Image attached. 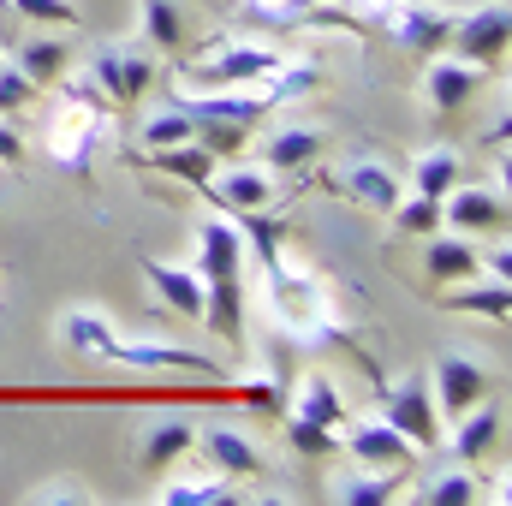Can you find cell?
I'll use <instances>...</instances> for the list:
<instances>
[{
  "label": "cell",
  "mask_w": 512,
  "mask_h": 506,
  "mask_svg": "<svg viewBox=\"0 0 512 506\" xmlns=\"http://www.w3.org/2000/svg\"><path fill=\"white\" fill-rule=\"evenodd\" d=\"M483 66H471V60H453V54H429V72H423V102L435 108V114H459L477 90H483Z\"/></svg>",
  "instance_id": "16"
},
{
  "label": "cell",
  "mask_w": 512,
  "mask_h": 506,
  "mask_svg": "<svg viewBox=\"0 0 512 506\" xmlns=\"http://www.w3.org/2000/svg\"><path fill=\"white\" fill-rule=\"evenodd\" d=\"M512 221L507 209V179H495V185H471V191H447L441 197V227H453V233H477V239H501Z\"/></svg>",
  "instance_id": "9"
},
{
  "label": "cell",
  "mask_w": 512,
  "mask_h": 506,
  "mask_svg": "<svg viewBox=\"0 0 512 506\" xmlns=\"http://www.w3.org/2000/svg\"><path fill=\"white\" fill-rule=\"evenodd\" d=\"M507 137H512V114H501V120H495V126L483 131V149H495V155H501V161H507Z\"/></svg>",
  "instance_id": "42"
},
{
  "label": "cell",
  "mask_w": 512,
  "mask_h": 506,
  "mask_svg": "<svg viewBox=\"0 0 512 506\" xmlns=\"http://www.w3.org/2000/svg\"><path fill=\"white\" fill-rule=\"evenodd\" d=\"M387 221H393V233H399V239H429V233H441V203H435V197L405 191V197L387 209Z\"/></svg>",
  "instance_id": "32"
},
{
  "label": "cell",
  "mask_w": 512,
  "mask_h": 506,
  "mask_svg": "<svg viewBox=\"0 0 512 506\" xmlns=\"http://www.w3.org/2000/svg\"><path fill=\"white\" fill-rule=\"evenodd\" d=\"M453 185H459V149H447V143H441V149H423L417 167H411V191L441 203Z\"/></svg>",
  "instance_id": "30"
},
{
  "label": "cell",
  "mask_w": 512,
  "mask_h": 506,
  "mask_svg": "<svg viewBox=\"0 0 512 506\" xmlns=\"http://www.w3.org/2000/svg\"><path fill=\"white\" fill-rule=\"evenodd\" d=\"M405 477H411V471H376V465H358L352 477L328 483V495H334L340 506H387L399 489H405Z\"/></svg>",
  "instance_id": "25"
},
{
  "label": "cell",
  "mask_w": 512,
  "mask_h": 506,
  "mask_svg": "<svg viewBox=\"0 0 512 506\" xmlns=\"http://www.w3.org/2000/svg\"><path fill=\"white\" fill-rule=\"evenodd\" d=\"M340 197H352V203H364V209H376V215H387L399 197H405V185L393 179V167H382L376 155H352L334 179H328Z\"/></svg>",
  "instance_id": "15"
},
{
  "label": "cell",
  "mask_w": 512,
  "mask_h": 506,
  "mask_svg": "<svg viewBox=\"0 0 512 506\" xmlns=\"http://www.w3.org/2000/svg\"><path fill=\"white\" fill-rule=\"evenodd\" d=\"M441 310H453V316H483V322H507L512 310V280H459L447 298H441Z\"/></svg>",
  "instance_id": "23"
},
{
  "label": "cell",
  "mask_w": 512,
  "mask_h": 506,
  "mask_svg": "<svg viewBox=\"0 0 512 506\" xmlns=\"http://www.w3.org/2000/svg\"><path fill=\"white\" fill-rule=\"evenodd\" d=\"M507 42H512L507 0H489V6H477V12H459V18H453V36H447L453 60H471V66H483V72H495V66L507 60Z\"/></svg>",
  "instance_id": "6"
},
{
  "label": "cell",
  "mask_w": 512,
  "mask_h": 506,
  "mask_svg": "<svg viewBox=\"0 0 512 506\" xmlns=\"http://www.w3.org/2000/svg\"><path fill=\"white\" fill-rule=\"evenodd\" d=\"M245 12L262 24H298V6L292 0H245Z\"/></svg>",
  "instance_id": "40"
},
{
  "label": "cell",
  "mask_w": 512,
  "mask_h": 506,
  "mask_svg": "<svg viewBox=\"0 0 512 506\" xmlns=\"http://www.w3.org/2000/svg\"><path fill=\"white\" fill-rule=\"evenodd\" d=\"M423 274L441 280V286H459V280L477 274V251H471L465 239H441V233H429V239H423Z\"/></svg>",
  "instance_id": "27"
},
{
  "label": "cell",
  "mask_w": 512,
  "mask_h": 506,
  "mask_svg": "<svg viewBox=\"0 0 512 506\" xmlns=\"http://www.w3.org/2000/svg\"><path fill=\"white\" fill-rule=\"evenodd\" d=\"M316 155H322V131L316 126H280L262 143V167L292 173V179H304V173L316 167Z\"/></svg>",
  "instance_id": "22"
},
{
  "label": "cell",
  "mask_w": 512,
  "mask_h": 506,
  "mask_svg": "<svg viewBox=\"0 0 512 506\" xmlns=\"http://www.w3.org/2000/svg\"><path fill=\"white\" fill-rule=\"evenodd\" d=\"M286 387H292V399H286V417H304V423L346 429V399L334 393V381L322 376V370H310V376L286 381Z\"/></svg>",
  "instance_id": "21"
},
{
  "label": "cell",
  "mask_w": 512,
  "mask_h": 506,
  "mask_svg": "<svg viewBox=\"0 0 512 506\" xmlns=\"http://www.w3.org/2000/svg\"><path fill=\"white\" fill-rule=\"evenodd\" d=\"M203 197L221 209V215H239V209H268L274 197H280V185L268 179V167H245V161H227L209 185H203Z\"/></svg>",
  "instance_id": "14"
},
{
  "label": "cell",
  "mask_w": 512,
  "mask_h": 506,
  "mask_svg": "<svg viewBox=\"0 0 512 506\" xmlns=\"http://www.w3.org/2000/svg\"><path fill=\"white\" fill-rule=\"evenodd\" d=\"M292 6H298V24H304V12H310V6H322V0H292Z\"/></svg>",
  "instance_id": "44"
},
{
  "label": "cell",
  "mask_w": 512,
  "mask_h": 506,
  "mask_svg": "<svg viewBox=\"0 0 512 506\" xmlns=\"http://www.w3.org/2000/svg\"><path fill=\"white\" fill-rule=\"evenodd\" d=\"M417 501L423 506H477V501H489V489L471 477V465H453V471L423 477L417 483Z\"/></svg>",
  "instance_id": "28"
},
{
  "label": "cell",
  "mask_w": 512,
  "mask_h": 506,
  "mask_svg": "<svg viewBox=\"0 0 512 506\" xmlns=\"http://www.w3.org/2000/svg\"><path fill=\"white\" fill-rule=\"evenodd\" d=\"M316 78H322V72H316V60H286V54H280V66H274L268 78H256V90H262L274 108H286V102L310 96V90H316Z\"/></svg>",
  "instance_id": "29"
},
{
  "label": "cell",
  "mask_w": 512,
  "mask_h": 506,
  "mask_svg": "<svg viewBox=\"0 0 512 506\" xmlns=\"http://www.w3.org/2000/svg\"><path fill=\"white\" fill-rule=\"evenodd\" d=\"M233 227L251 239V251H256V262H268V256H280V245L292 239V221H274L268 209H239L233 215Z\"/></svg>",
  "instance_id": "33"
},
{
  "label": "cell",
  "mask_w": 512,
  "mask_h": 506,
  "mask_svg": "<svg viewBox=\"0 0 512 506\" xmlns=\"http://www.w3.org/2000/svg\"><path fill=\"white\" fill-rule=\"evenodd\" d=\"M286 441H292L298 453L322 459V453H334V447H340V429H328V423H304V417H286Z\"/></svg>",
  "instance_id": "36"
},
{
  "label": "cell",
  "mask_w": 512,
  "mask_h": 506,
  "mask_svg": "<svg viewBox=\"0 0 512 506\" xmlns=\"http://www.w3.org/2000/svg\"><path fill=\"white\" fill-rule=\"evenodd\" d=\"M447 447H453V459H459V465H483V459L501 447V405H489V399L465 405V411L453 417Z\"/></svg>",
  "instance_id": "20"
},
{
  "label": "cell",
  "mask_w": 512,
  "mask_h": 506,
  "mask_svg": "<svg viewBox=\"0 0 512 506\" xmlns=\"http://www.w3.org/2000/svg\"><path fill=\"white\" fill-rule=\"evenodd\" d=\"M36 96H42V90H36L18 66H6V60H0V114H18V108H30Z\"/></svg>",
  "instance_id": "37"
},
{
  "label": "cell",
  "mask_w": 512,
  "mask_h": 506,
  "mask_svg": "<svg viewBox=\"0 0 512 506\" xmlns=\"http://www.w3.org/2000/svg\"><path fill=\"white\" fill-rule=\"evenodd\" d=\"M340 447L352 453V465H376V471H411V465H417V447H411L387 417L346 423V429H340Z\"/></svg>",
  "instance_id": "13"
},
{
  "label": "cell",
  "mask_w": 512,
  "mask_h": 506,
  "mask_svg": "<svg viewBox=\"0 0 512 506\" xmlns=\"http://www.w3.org/2000/svg\"><path fill=\"white\" fill-rule=\"evenodd\" d=\"M137 6H143V42H149L155 60H185L197 48L185 0H137Z\"/></svg>",
  "instance_id": "19"
},
{
  "label": "cell",
  "mask_w": 512,
  "mask_h": 506,
  "mask_svg": "<svg viewBox=\"0 0 512 506\" xmlns=\"http://www.w3.org/2000/svg\"><path fill=\"white\" fill-rule=\"evenodd\" d=\"M191 137H197L191 114L185 108H167V114H149L137 126V149H167V143H191Z\"/></svg>",
  "instance_id": "34"
},
{
  "label": "cell",
  "mask_w": 512,
  "mask_h": 506,
  "mask_svg": "<svg viewBox=\"0 0 512 506\" xmlns=\"http://www.w3.org/2000/svg\"><path fill=\"white\" fill-rule=\"evenodd\" d=\"M191 126H197V143L215 161H239V149L251 143V126H239V120H191Z\"/></svg>",
  "instance_id": "35"
},
{
  "label": "cell",
  "mask_w": 512,
  "mask_h": 506,
  "mask_svg": "<svg viewBox=\"0 0 512 506\" xmlns=\"http://www.w3.org/2000/svg\"><path fill=\"white\" fill-rule=\"evenodd\" d=\"M376 399H382V417L417 453L441 447V411H435V387H429L423 370H411V376H376Z\"/></svg>",
  "instance_id": "5"
},
{
  "label": "cell",
  "mask_w": 512,
  "mask_h": 506,
  "mask_svg": "<svg viewBox=\"0 0 512 506\" xmlns=\"http://www.w3.org/2000/svg\"><path fill=\"white\" fill-rule=\"evenodd\" d=\"M489 364L483 358H471V352H441V364L429 370V387H435V411L441 417H459L465 405H477V399H489Z\"/></svg>",
  "instance_id": "12"
},
{
  "label": "cell",
  "mask_w": 512,
  "mask_h": 506,
  "mask_svg": "<svg viewBox=\"0 0 512 506\" xmlns=\"http://www.w3.org/2000/svg\"><path fill=\"white\" fill-rule=\"evenodd\" d=\"M108 364H126V370H155V376H203V381H227V370L191 346H173V340H131L120 334Z\"/></svg>",
  "instance_id": "7"
},
{
  "label": "cell",
  "mask_w": 512,
  "mask_h": 506,
  "mask_svg": "<svg viewBox=\"0 0 512 506\" xmlns=\"http://www.w3.org/2000/svg\"><path fill=\"white\" fill-rule=\"evenodd\" d=\"M197 280H203V322L227 346H245V233L233 215L197 221Z\"/></svg>",
  "instance_id": "1"
},
{
  "label": "cell",
  "mask_w": 512,
  "mask_h": 506,
  "mask_svg": "<svg viewBox=\"0 0 512 506\" xmlns=\"http://www.w3.org/2000/svg\"><path fill=\"white\" fill-rule=\"evenodd\" d=\"M262 280H268V304H274V316L286 322V334L304 340V346H322V334L334 328L328 286H322L304 262H286V251L262 262Z\"/></svg>",
  "instance_id": "3"
},
{
  "label": "cell",
  "mask_w": 512,
  "mask_h": 506,
  "mask_svg": "<svg viewBox=\"0 0 512 506\" xmlns=\"http://www.w3.org/2000/svg\"><path fill=\"white\" fill-rule=\"evenodd\" d=\"M102 143H108V96L90 78H78V84H66V96L48 120V155H54V167L84 179Z\"/></svg>",
  "instance_id": "2"
},
{
  "label": "cell",
  "mask_w": 512,
  "mask_h": 506,
  "mask_svg": "<svg viewBox=\"0 0 512 506\" xmlns=\"http://www.w3.org/2000/svg\"><path fill=\"white\" fill-rule=\"evenodd\" d=\"M191 453H197L215 477H227V483H256V477H268L262 447H256L251 435H239V429H221V423H203L197 441H191Z\"/></svg>",
  "instance_id": "10"
},
{
  "label": "cell",
  "mask_w": 512,
  "mask_h": 506,
  "mask_svg": "<svg viewBox=\"0 0 512 506\" xmlns=\"http://www.w3.org/2000/svg\"><path fill=\"white\" fill-rule=\"evenodd\" d=\"M30 506H96V489H78V483H42L24 495Z\"/></svg>",
  "instance_id": "38"
},
{
  "label": "cell",
  "mask_w": 512,
  "mask_h": 506,
  "mask_svg": "<svg viewBox=\"0 0 512 506\" xmlns=\"http://www.w3.org/2000/svg\"><path fill=\"white\" fill-rule=\"evenodd\" d=\"M155 501H161V506H239L245 495H239L227 477H215V471H209V483H161V489H155Z\"/></svg>",
  "instance_id": "31"
},
{
  "label": "cell",
  "mask_w": 512,
  "mask_h": 506,
  "mask_svg": "<svg viewBox=\"0 0 512 506\" xmlns=\"http://www.w3.org/2000/svg\"><path fill=\"white\" fill-rule=\"evenodd\" d=\"M12 12L36 18V24H78V6L72 0H6Z\"/></svg>",
  "instance_id": "39"
},
{
  "label": "cell",
  "mask_w": 512,
  "mask_h": 506,
  "mask_svg": "<svg viewBox=\"0 0 512 506\" xmlns=\"http://www.w3.org/2000/svg\"><path fill=\"white\" fill-rule=\"evenodd\" d=\"M90 84L108 96V108H131L149 84H155V54L137 48V42H114V48H96V66H90Z\"/></svg>",
  "instance_id": "8"
},
{
  "label": "cell",
  "mask_w": 512,
  "mask_h": 506,
  "mask_svg": "<svg viewBox=\"0 0 512 506\" xmlns=\"http://www.w3.org/2000/svg\"><path fill=\"white\" fill-rule=\"evenodd\" d=\"M131 167H143V173H167V179H185L191 191H203L209 179H215V155L191 137V143H167V149H126Z\"/></svg>",
  "instance_id": "18"
},
{
  "label": "cell",
  "mask_w": 512,
  "mask_h": 506,
  "mask_svg": "<svg viewBox=\"0 0 512 506\" xmlns=\"http://www.w3.org/2000/svg\"><path fill=\"white\" fill-rule=\"evenodd\" d=\"M203 54H185V66H179V78L191 84V90H233V84H256V78H268L274 66H280V48L274 42H227V36H209V42H197Z\"/></svg>",
  "instance_id": "4"
},
{
  "label": "cell",
  "mask_w": 512,
  "mask_h": 506,
  "mask_svg": "<svg viewBox=\"0 0 512 506\" xmlns=\"http://www.w3.org/2000/svg\"><path fill=\"white\" fill-rule=\"evenodd\" d=\"M143 268V280H149V298L155 304H167L179 322H203V280H197V268H173V262H155V256H143L137 262Z\"/></svg>",
  "instance_id": "17"
},
{
  "label": "cell",
  "mask_w": 512,
  "mask_h": 506,
  "mask_svg": "<svg viewBox=\"0 0 512 506\" xmlns=\"http://www.w3.org/2000/svg\"><path fill=\"white\" fill-rule=\"evenodd\" d=\"M191 441H197V417L191 411H161L137 429V465L149 477H167L179 459H191Z\"/></svg>",
  "instance_id": "11"
},
{
  "label": "cell",
  "mask_w": 512,
  "mask_h": 506,
  "mask_svg": "<svg viewBox=\"0 0 512 506\" xmlns=\"http://www.w3.org/2000/svg\"><path fill=\"white\" fill-rule=\"evenodd\" d=\"M60 340H66L78 358H108V352H114V340H120V328H114V316H108V310L78 304V310H66V316H60Z\"/></svg>",
  "instance_id": "24"
},
{
  "label": "cell",
  "mask_w": 512,
  "mask_h": 506,
  "mask_svg": "<svg viewBox=\"0 0 512 506\" xmlns=\"http://www.w3.org/2000/svg\"><path fill=\"white\" fill-rule=\"evenodd\" d=\"M0 161H6V167H18V161H24V137L6 126V120H0Z\"/></svg>",
  "instance_id": "43"
},
{
  "label": "cell",
  "mask_w": 512,
  "mask_h": 506,
  "mask_svg": "<svg viewBox=\"0 0 512 506\" xmlns=\"http://www.w3.org/2000/svg\"><path fill=\"white\" fill-rule=\"evenodd\" d=\"M66 66H72V48H66L60 36H30V42H18V72H24L36 90L60 84V78H66Z\"/></svg>",
  "instance_id": "26"
},
{
  "label": "cell",
  "mask_w": 512,
  "mask_h": 506,
  "mask_svg": "<svg viewBox=\"0 0 512 506\" xmlns=\"http://www.w3.org/2000/svg\"><path fill=\"white\" fill-rule=\"evenodd\" d=\"M477 274H489V280H512V251H507V245L483 251V256H477Z\"/></svg>",
  "instance_id": "41"
}]
</instances>
